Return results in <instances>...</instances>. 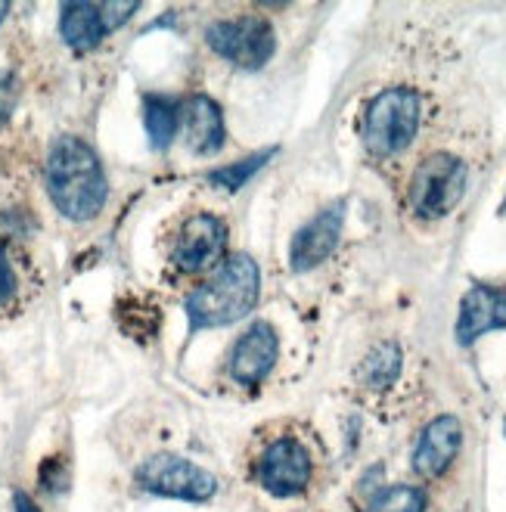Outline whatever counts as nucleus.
<instances>
[{"label":"nucleus","mask_w":506,"mask_h":512,"mask_svg":"<svg viewBox=\"0 0 506 512\" xmlns=\"http://www.w3.org/2000/svg\"><path fill=\"white\" fill-rule=\"evenodd\" d=\"M47 193L56 212L75 221L87 224L94 221L109 199V180L97 159V153L81 137H59L53 140L47 153Z\"/></svg>","instance_id":"1"},{"label":"nucleus","mask_w":506,"mask_h":512,"mask_svg":"<svg viewBox=\"0 0 506 512\" xmlns=\"http://www.w3.org/2000/svg\"><path fill=\"white\" fill-rule=\"evenodd\" d=\"M258 295L261 270L255 258L249 252H233L187 295V320L196 333L233 326L255 311Z\"/></svg>","instance_id":"2"},{"label":"nucleus","mask_w":506,"mask_h":512,"mask_svg":"<svg viewBox=\"0 0 506 512\" xmlns=\"http://www.w3.org/2000/svg\"><path fill=\"white\" fill-rule=\"evenodd\" d=\"M227 221L208 208H193L165 236V267L174 277H205L227 258Z\"/></svg>","instance_id":"3"},{"label":"nucleus","mask_w":506,"mask_h":512,"mask_svg":"<svg viewBox=\"0 0 506 512\" xmlns=\"http://www.w3.org/2000/svg\"><path fill=\"white\" fill-rule=\"evenodd\" d=\"M255 485L274 500L302 497L314 481V457L311 447L299 435H274L267 438L252 460Z\"/></svg>","instance_id":"5"},{"label":"nucleus","mask_w":506,"mask_h":512,"mask_svg":"<svg viewBox=\"0 0 506 512\" xmlns=\"http://www.w3.org/2000/svg\"><path fill=\"white\" fill-rule=\"evenodd\" d=\"M181 131H184V143L193 156L202 159V156L221 153L224 140H227V125H224L221 106L205 94L187 97V103L181 106Z\"/></svg>","instance_id":"13"},{"label":"nucleus","mask_w":506,"mask_h":512,"mask_svg":"<svg viewBox=\"0 0 506 512\" xmlns=\"http://www.w3.org/2000/svg\"><path fill=\"white\" fill-rule=\"evenodd\" d=\"M41 274L22 246L0 236V326L16 320L38 298Z\"/></svg>","instance_id":"10"},{"label":"nucleus","mask_w":506,"mask_h":512,"mask_svg":"<svg viewBox=\"0 0 506 512\" xmlns=\"http://www.w3.org/2000/svg\"><path fill=\"white\" fill-rule=\"evenodd\" d=\"M342 224H345V205H326L323 212H317L299 233L292 236L289 243V264L292 270H314L320 267L326 258H330L342 239Z\"/></svg>","instance_id":"11"},{"label":"nucleus","mask_w":506,"mask_h":512,"mask_svg":"<svg viewBox=\"0 0 506 512\" xmlns=\"http://www.w3.org/2000/svg\"><path fill=\"white\" fill-rule=\"evenodd\" d=\"M134 481L143 494L184 500V503H208L221 491L218 478L205 466H199L196 460H187L181 454H171V450H159V454L146 457L137 466Z\"/></svg>","instance_id":"8"},{"label":"nucleus","mask_w":506,"mask_h":512,"mask_svg":"<svg viewBox=\"0 0 506 512\" xmlns=\"http://www.w3.org/2000/svg\"><path fill=\"white\" fill-rule=\"evenodd\" d=\"M401 367H404L401 348L392 345V342H385V345H376L361 360V367H357V379H361V385L370 388V391H385V388H392L398 382Z\"/></svg>","instance_id":"17"},{"label":"nucleus","mask_w":506,"mask_h":512,"mask_svg":"<svg viewBox=\"0 0 506 512\" xmlns=\"http://www.w3.org/2000/svg\"><path fill=\"white\" fill-rule=\"evenodd\" d=\"M463 447V426L457 416H438L423 429L420 441L413 447L410 466L420 478H438L444 475Z\"/></svg>","instance_id":"12"},{"label":"nucleus","mask_w":506,"mask_h":512,"mask_svg":"<svg viewBox=\"0 0 506 512\" xmlns=\"http://www.w3.org/2000/svg\"><path fill=\"white\" fill-rule=\"evenodd\" d=\"M503 212H506V202H503Z\"/></svg>","instance_id":"24"},{"label":"nucleus","mask_w":506,"mask_h":512,"mask_svg":"<svg viewBox=\"0 0 506 512\" xmlns=\"http://www.w3.org/2000/svg\"><path fill=\"white\" fill-rule=\"evenodd\" d=\"M277 360H280L277 329L267 320H258V323H249L240 333V339L230 345L221 373L233 388L255 391L267 376L274 373Z\"/></svg>","instance_id":"9"},{"label":"nucleus","mask_w":506,"mask_h":512,"mask_svg":"<svg viewBox=\"0 0 506 512\" xmlns=\"http://www.w3.org/2000/svg\"><path fill=\"white\" fill-rule=\"evenodd\" d=\"M13 506H16V512H41L38 503H35L32 497H28V494H16V497H13Z\"/></svg>","instance_id":"22"},{"label":"nucleus","mask_w":506,"mask_h":512,"mask_svg":"<svg viewBox=\"0 0 506 512\" xmlns=\"http://www.w3.org/2000/svg\"><path fill=\"white\" fill-rule=\"evenodd\" d=\"M59 35L63 41L78 50V53H91L103 44V38L109 35L100 7L97 4H87V0H72V4H63L59 10Z\"/></svg>","instance_id":"15"},{"label":"nucleus","mask_w":506,"mask_h":512,"mask_svg":"<svg viewBox=\"0 0 506 512\" xmlns=\"http://www.w3.org/2000/svg\"><path fill=\"white\" fill-rule=\"evenodd\" d=\"M137 10H140V4H122V0H109V4H103L100 7V16H103L106 32H115V28H122Z\"/></svg>","instance_id":"20"},{"label":"nucleus","mask_w":506,"mask_h":512,"mask_svg":"<svg viewBox=\"0 0 506 512\" xmlns=\"http://www.w3.org/2000/svg\"><path fill=\"white\" fill-rule=\"evenodd\" d=\"M10 16V4H0V22H4Z\"/></svg>","instance_id":"23"},{"label":"nucleus","mask_w":506,"mask_h":512,"mask_svg":"<svg viewBox=\"0 0 506 512\" xmlns=\"http://www.w3.org/2000/svg\"><path fill=\"white\" fill-rule=\"evenodd\" d=\"M143 128L156 153H165L171 140L181 131V103L168 94H146L143 97Z\"/></svg>","instance_id":"16"},{"label":"nucleus","mask_w":506,"mask_h":512,"mask_svg":"<svg viewBox=\"0 0 506 512\" xmlns=\"http://www.w3.org/2000/svg\"><path fill=\"white\" fill-rule=\"evenodd\" d=\"M469 184V168L454 153H432L416 165L407 202L410 212L420 221H441L463 202Z\"/></svg>","instance_id":"7"},{"label":"nucleus","mask_w":506,"mask_h":512,"mask_svg":"<svg viewBox=\"0 0 506 512\" xmlns=\"http://www.w3.org/2000/svg\"><path fill=\"white\" fill-rule=\"evenodd\" d=\"M19 103V84L10 72H0V128L10 122V115Z\"/></svg>","instance_id":"21"},{"label":"nucleus","mask_w":506,"mask_h":512,"mask_svg":"<svg viewBox=\"0 0 506 512\" xmlns=\"http://www.w3.org/2000/svg\"><path fill=\"white\" fill-rule=\"evenodd\" d=\"M494 329H506V292L494 286H472L460 301V317H457V339L460 345H472L485 333Z\"/></svg>","instance_id":"14"},{"label":"nucleus","mask_w":506,"mask_h":512,"mask_svg":"<svg viewBox=\"0 0 506 512\" xmlns=\"http://www.w3.org/2000/svg\"><path fill=\"white\" fill-rule=\"evenodd\" d=\"M364 512H426V491L416 485H389L370 494Z\"/></svg>","instance_id":"18"},{"label":"nucleus","mask_w":506,"mask_h":512,"mask_svg":"<svg viewBox=\"0 0 506 512\" xmlns=\"http://www.w3.org/2000/svg\"><path fill=\"white\" fill-rule=\"evenodd\" d=\"M423 122V100L410 87H389L364 112V146L376 159H392L413 143Z\"/></svg>","instance_id":"4"},{"label":"nucleus","mask_w":506,"mask_h":512,"mask_svg":"<svg viewBox=\"0 0 506 512\" xmlns=\"http://www.w3.org/2000/svg\"><path fill=\"white\" fill-rule=\"evenodd\" d=\"M271 156H274V149H261V153H252L243 162H233V165H227V168L212 174V184L221 187V190H230V193L240 190L246 180H252L267 162H271Z\"/></svg>","instance_id":"19"},{"label":"nucleus","mask_w":506,"mask_h":512,"mask_svg":"<svg viewBox=\"0 0 506 512\" xmlns=\"http://www.w3.org/2000/svg\"><path fill=\"white\" fill-rule=\"evenodd\" d=\"M205 47L233 69L261 72L277 53V32L255 13H236L205 25Z\"/></svg>","instance_id":"6"}]
</instances>
